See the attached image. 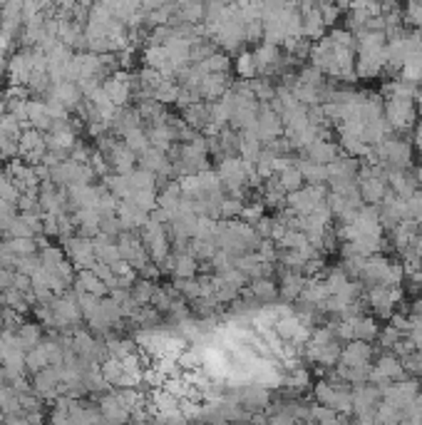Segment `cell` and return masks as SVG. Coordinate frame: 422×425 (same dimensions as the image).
Here are the masks:
<instances>
[{
  "label": "cell",
  "instance_id": "1",
  "mask_svg": "<svg viewBox=\"0 0 422 425\" xmlns=\"http://www.w3.org/2000/svg\"><path fill=\"white\" fill-rule=\"evenodd\" d=\"M385 115H388V124L393 127H407L415 117L412 97H390V103L385 105Z\"/></svg>",
  "mask_w": 422,
  "mask_h": 425
}]
</instances>
